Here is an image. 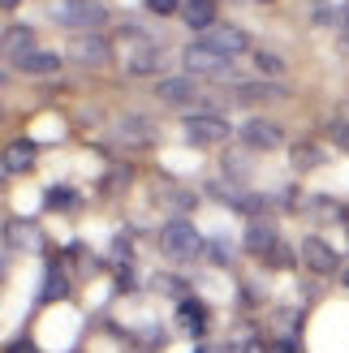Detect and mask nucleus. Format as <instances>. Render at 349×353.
Returning <instances> with one entry per match:
<instances>
[{"label":"nucleus","instance_id":"obj_30","mask_svg":"<svg viewBox=\"0 0 349 353\" xmlns=\"http://www.w3.org/2000/svg\"><path fill=\"white\" fill-rule=\"evenodd\" d=\"M0 5H5V9H17V5H22V0H0Z\"/></svg>","mask_w":349,"mask_h":353},{"label":"nucleus","instance_id":"obj_17","mask_svg":"<svg viewBox=\"0 0 349 353\" xmlns=\"http://www.w3.org/2000/svg\"><path fill=\"white\" fill-rule=\"evenodd\" d=\"M177 323L186 327V336H203V332H207V310L186 297V302L177 306Z\"/></svg>","mask_w":349,"mask_h":353},{"label":"nucleus","instance_id":"obj_6","mask_svg":"<svg viewBox=\"0 0 349 353\" xmlns=\"http://www.w3.org/2000/svg\"><path fill=\"white\" fill-rule=\"evenodd\" d=\"M181 65H186V74L190 78H220V74H229V57H220V52H212V48H203L199 39L190 43L186 52H181Z\"/></svg>","mask_w":349,"mask_h":353},{"label":"nucleus","instance_id":"obj_7","mask_svg":"<svg viewBox=\"0 0 349 353\" xmlns=\"http://www.w3.org/2000/svg\"><path fill=\"white\" fill-rule=\"evenodd\" d=\"M199 43L233 61V57H241V52H250V34L241 30V26H212L207 34H199Z\"/></svg>","mask_w":349,"mask_h":353},{"label":"nucleus","instance_id":"obj_24","mask_svg":"<svg viewBox=\"0 0 349 353\" xmlns=\"http://www.w3.org/2000/svg\"><path fill=\"white\" fill-rule=\"evenodd\" d=\"M328 138H332L341 151H349V121H332V125H328Z\"/></svg>","mask_w":349,"mask_h":353},{"label":"nucleus","instance_id":"obj_2","mask_svg":"<svg viewBox=\"0 0 349 353\" xmlns=\"http://www.w3.org/2000/svg\"><path fill=\"white\" fill-rule=\"evenodd\" d=\"M121 48H126V74L134 78H151L160 74V48H155L143 30H121Z\"/></svg>","mask_w":349,"mask_h":353},{"label":"nucleus","instance_id":"obj_10","mask_svg":"<svg viewBox=\"0 0 349 353\" xmlns=\"http://www.w3.org/2000/svg\"><path fill=\"white\" fill-rule=\"evenodd\" d=\"M155 95L164 103H172V108H190V103H199V82L195 78H160Z\"/></svg>","mask_w":349,"mask_h":353},{"label":"nucleus","instance_id":"obj_16","mask_svg":"<svg viewBox=\"0 0 349 353\" xmlns=\"http://www.w3.org/2000/svg\"><path fill=\"white\" fill-rule=\"evenodd\" d=\"M285 91H281V86H276V82H237L233 86V99L237 103H259V99H281Z\"/></svg>","mask_w":349,"mask_h":353},{"label":"nucleus","instance_id":"obj_21","mask_svg":"<svg viewBox=\"0 0 349 353\" xmlns=\"http://www.w3.org/2000/svg\"><path fill=\"white\" fill-rule=\"evenodd\" d=\"M65 293H69V280L57 268H48V280H43V293L39 297H43V302H57V297H65Z\"/></svg>","mask_w":349,"mask_h":353},{"label":"nucleus","instance_id":"obj_23","mask_svg":"<svg viewBox=\"0 0 349 353\" xmlns=\"http://www.w3.org/2000/svg\"><path fill=\"white\" fill-rule=\"evenodd\" d=\"M17 241L34 250V245H39V233H34V224H9V245H17Z\"/></svg>","mask_w":349,"mask_h":353},{"label":"nucleus","instance_id":"obj_20","mask_svg":"<svg viewBox=\"0 0 349 353\" xmlns=\"http://www.w3.org/2000/svg\"><path fill=\"white\" fill-rule=\"evenodd\" d=\"M151 289H155V293H168V297H177V302H186V297H190L186 280H177V276H155V280H151Z\"/></svg>","mask_w":349,"mask_h":353},{"label":"nucleus","instance_id":"obj_27","mask_svg":"<svg viewBox=\"0 0 349 353\" xmlns=\"http://www.w3.org/2000/svg\"><path fill=\"white\" fill-rule=\"evenodd\" d=\"M337 17H341V13H337V9H328V5H319V9H315V22H319V26H332Z\"/></svg>","mask_w":349,"mask_h":353},{"label":"nucleus","instance_id":"obj_13","mask_svg":"<svg viewBox=\"0 0 349 353\" xmlns=\"http://www.w3.org/2000/svg\"><path fill=\"white\" fill-rule=\"evenodd\" d=\"M181 22H186L190 30L207 34V30L216 26V0H186V9H181Z\"/></svg>","mask_w":349,"mask_h":353},{"label":"nucleus","instance_id":"obj_12","mask_svg":"<svg viewBox=\"0 0 349 353\" xmlns=\"http://www.w3.org/2000/svg\"><path fill=\"white\" fill-rule=\"evenodd\" d=\"M61 65H65V57H57V52H30V57H22L13 69H22V74H30V78H52V74H61Z\"/></svg>","mask_w":349,"mask_h":353},{"label":"nucleus","instance_id":"obj_29","mask_svg":"<svg viewBox=\"0 0 349 353\" xmlns=\"http://www.w3.org/2000/svg\"><path fill=\"white\" fill-rule=\"evenodd\" d=\"M341 39H345V48H349V9H345V22H341Z\"/></svg>","mask_w":349,"mask_h":353},{"label":"nucleus","instance_id":"obj_11","mask_svg":"<svg viewBox=\"0 0 349 353\" xmlns=\"http://www.w3.org/2000/svg\"><path fill=\"white\" fill-rule=\"evenodd\" d=\"M276 245H281V237H276L272 220H250V228H246V250L255 259H272Z\"/></svg>","mask_w":349,"mask_h":353},{"label":"nucleus","instance_id":"obj_15","mask_svg":"<svg viewBox=\"0 0 349 353\" xmlns=\"http://www.w3.org/2000/svg\"><path fill=\"white\" fill-rule=\"evenodd\" d=\"M30 52H39V48H34V30L30 26H9L5 30V57H9V65H17L22 57H30Z\"/></svg>","mask_w":349,"mask_h":353},{"label":"nucleus","instance_id":"obj_1","mask_svg":"<svg viewBox=\"0 0 349 353\" xmlns=\"http://www.w3.org/2000/svg\"><path fill=\"white\" fill-rule=\"evenodd\" d=\"M52 17H57V26H65V30L91 34L108 22V9H103L99 0H52Z\"/></svg>","mask_w":349,"mask_h":353},{"label":"nucleus","instance_id":"obj_3","mask_svg":"<svg viewBox=\"0 0 349 353\" xmlns=\"http://www.w3.org/2000/svg\"><path fill=\"white\" fill-rule=\"evenodd\" d=\"M160 250H164L172 263H190V259H199L203 237H199V228L190 224V220H168V224L160 228Z\"/></svg>","mask_w":349,"mask_h":353},{"label":"nucleus","instance_id":"obj_28","mask_svg":"<svg viewBox=\"0 0 349 353\" xmlns=\"http://www.w3.org/2000/svg\"><path fill=\"white\" fill-rule=\"evenodd\" d=\"M9 353H39V349H34L30 341H13V345H9Z\"/></svg>","mask_w":349,"mask_h":353},{"label":"nucleus","instance_id":"obj_22","mask_svg":"<svg viewBox=\"0 0 349 353\" xmlns=\"http://www.w3.org/2000/svg\"><path fill=\"white\" fill-rule=\"evenodd\" d=\"M255 69H259V74H268V78H281L285 74V61L276 57V52H255Z\"/></svg>","mask_w":349,"mask_h":353},{"label":"nucleus","instance_id":"obj_9","mask_svg":"<svg viewBox=\"0 0 349 353\" xmlns=\"http://www.w3.org/2000/svg\"><path fill=\"white\" fill-rule=\"evenodd\" d=\"M302 263H306L310 272H319V276H332V272L341 268V254H337L323 237H306V241H302Z\"/></svg>","mask_w":349,"mask_h":353},{"label":"nucleus","instance_id":"obj_18","mask_svg":"<svg viewBox=\"0 0 349 353\" xmlns=\"http://www.w3.org/2000/svg\"><path fill=\"white\" fill-rule=\"evenodd\" d=\"M289 164L298 168V172H315V168L323 164V151H319L315 143H293V147H289Z\"/></svg>","mask_w":349,"mask_h":353},{"label":"nucleus","instance_id":"obj_19","mask_svg":"<svg viewBox=\"0 0 349 353\" xmlns=\"http://www.w3.org/2000/svg\"><path fill=\"white\" fill-rule=\"evenodd\" d=\"M121 138H130V143H151V138H155V130H151V121H147V117L130 112L126 121H121Z\"/></svg>","mask_w":349,"mask_h":353},{"label":"nucleus","instance_id":"obj_8","mask_svg":"<svg viewBox=\"0 0 349 353\" xmlns=\"http://www.w3.org/2000/svg\"><path fill=\"white\" fill-rule=\"evenodd\" d=\"M241 143L250 151H276L285 143V130L276 125V121H263V117H250L246 125H241Z\"/></svg>","mask_w":349,"mask_h":353},{"label":"nucleus","instance_id":"obj_5","mask_svg":"<svg viewBox=\"0 0 349 353\" xmlns=\"http://www.w3.org/2000/svg\"><path fill=\"white\" fill-rule=\"evenodd\" d=\"M65 57L78 61V65H86V69H103V65L112 61V43L103 39L99 30H91V34H74V39H69V48H65Z\"/></svg>","mask_w":349,"mask_h":353},{"label":"nucleus","instance_id":"obj_14","mask_svg":"<svg viewBox=\"0 0 349 353\" xmlns=\"http://www.w3.org/2000/svg\"><path fill=\"white\" fill-rule=\"evenodd\" d=\"M30 168H34V143L30 138H13L5 147V172L17 176V172H30Z\"/></svg>","mask_w":349,"mask_h":353},{"label":"nucleus","instance_id":"obj_25","mask_svg":"<svg viewBox=\"0 0 349 353\" xmlns=\"http://www.w3.org/2000/svg\"><path fill=\"white\" fill-rule=\"evenodd\" d=\"M147 9L160 13V17H168V13H181L186 5H181V0H147Z\"/></svg>","mask_w":349,"mask_h":353},{"label":"nucleus","instance_id":"obj_4","mask_svg":"<svg viewBox=\"0 0 349 353\" xmlns=\"http://www.w3.org/2000/svg\"><path fill=\"white\" fill-rule=\"evenodd\" d=\"M181 134H186V143H195V147H220V143H229L233 130L220 112H190L181 121Z\"/></svg>","mask_w":349,"mask_h":353},{"label":"nucleus","instance_id":"obj_26","mask_svg":"<svg viewBox=\"0 0 349 353\" xmlns=\"http://www.w3.org/2000/svg\"><path fill=\"white\" fill-rule=\"evenodd\" d=\"M74 199H69V190H48V207H69Z\"/></svg>","mask_w":349,"mask_h":353}]
</instances>
